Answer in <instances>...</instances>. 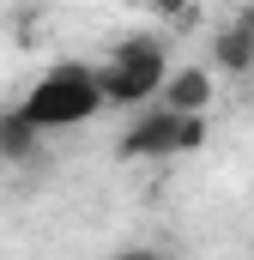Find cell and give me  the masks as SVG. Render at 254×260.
Masks as SVG:
<instances>
[{
	"label": "cell",
	"instance_id": "1",
	"mask_svg": "<svg viewBox=\"0 0 254 260\" xmlns=\"http://www.w3.org/2000/svg\"><path fill=\"white\" fill-rule=\"evenodd\" d=\"M170 79V55H164V37H121L109 49V61L97 67V91H103V109H151V97L164 91Z\"/></svg>",
	"mask_w": 254,
	"mask_h": 260
},
{
	"label": "cell",
	"instance_id": "2",
	"mask_svg": "<svg viewBox=\"0 0 254 260\" xmlns=\"http://www.w3.org/2000/svg\"><path fill=\"white\" fill-rule=\"evenodd\" d=\"M18 109H24V121H30L37 133L91 121V115L103 109V91H97V67H85V61H61V67H49V73L30 85V97H24Z\"/></svg>",
	"mask_w": 254,
	"mask_h": 260
},
{
	"label": "cell",
	"instance_id": "3",
	"mask_svg": "<svg viewBox=\"0 0 254 260\" xmlns=\"http://www.w3.org/2000/svg\"><path fill=\"white\" fill-rule=\"evenodd\" d=\"M115 157H176V115H164L157 103L139 109L115 139Z\"/></svg>",
	"mask_w": 254,
	"mask_h": 260
},
{
	"label": "cell",
	"instance_id": "4",
	"mask_svg": "<svg viewBox=\"0 0 254 260\" xmlns=\"http://www.w3.org/2000/svg\"><path fill=\"white\" fill-rule=\"evenodd\" d=\"M212 67H224L230 79H248L254 73V6H236L218 37H212Z\"/></svg>",
	"mask_w": 254,
	"mask_h": 260
},
{
	"label": "cell",
	"instance_id": "5",
	"mask_svg": "<svg viewBox=\"0 0 254 260\" xmlns=\"http://www.w3.org/2000/svg\"><path fill=\"white\" fill-rule=\"evenodd\" d=\"M212 97H218L212 67H176V73L164 79V91H157V109H164V115H206Z\"/></svg>",
	"mask_w": 254,
	"mask_h": 260
},
{
	"label": "cell",
	"instance_id": "6",
	"mask_svg": "<svg viewBox=\"0 0 254 260\" xmlns=\"http://www.w3.org/2000/svg\"><path fill=\"white\" fill-rule=\"evenodd\" d=\"M37 145H43V133L24 121V109L12 103V109H0V157L6 164H30L37 157Z\"/></svg>",
	"mask_w": 254,
	"mask_h": 260
},
{
	"label": "cell",
	"instance_id": "7",
	"mask_svg": "<svg viewBox=\"0 0 254 260\" xmlns=\"http://www.w3.org/2000/svg\"><path fill=\"white\" fill-rule=\"evenodd\" d=\"M206 145V115H176V151H200Z\"/></svg>",
	"mask_w": 254,
	"mask_h": 260
},
{
	"label": "cell",
	"instance_id": "8",
	"mask_svg": "<svg viewBox=\"0 0 254 260\" xmlns=\"http://www.w3.org/2000/svg\"><path fill=\"white\" fill-rule=\"evenodd\" d=\"M115 260H170V254H164V248H121Z\"/></svg>",
	"mask_w": 254,
	"mask_h": 260
}]
</instances>
